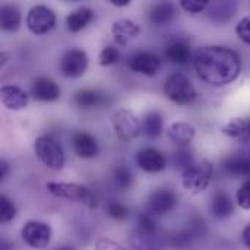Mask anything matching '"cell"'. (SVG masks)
<instances>
[{
  "instance_id": "34",
  "label": "cell",
  "mask_w": 250,
  "mask_h": 250,
  "mask_svg": "<svg viewBox=\"0 0 250 250\" xmlns=\"http://www.w3.org/2000/svg\"><path fill=\"white\" fill-rule=\"evenodd\" d=\"M208 4H209L208 0H182L180 1V6L189 13H199L205 10Z\"/></svg>"
},
{
  "instance_id": "3",
  "label": "cell",
  "mask_w": 250,
  "mask_h": 250,
  "mask_svg": "<svg viewBox=\"0 0 250 250\" xmlns=\"http://www.w3.org/2000/svg\"><path fill=\"white\" fill-rule=\"evenodd\" d=\"M164 92L170 101L179 105H188L196 98L193 83L183 73H171L164 82Z\"/></svg>"
},
{
  "instance_id": "41",
  "label": "cell",
  "mask_w": 250,
  "mask_h": 250,
  "mask_svg": "<svg viewBox=\"0 0 250 250\" xmlns=\"http://www.w3.org/2000/svg\"><path fill=\"white\" fill-rule=\"evenodd\" d=\"M56 250H73L72 248H69V246H63V248H59V249Z\"/></svg>"
},
{
  "instance_id": "40",
  "label": "cell",
  "mask_w": 250,
  "mask_h": 250,
  "mask_svg": "<svg viewBox=\"0 0 250 250\" xmlns=\"http://www.w3.org/2000/svg\"><path fill=\"white\" fill-rule=\"evenodd\" d=\"M110 1H111V4H114V6H119V7L130 4V0H110Z\"/></svg>"
},
{
  "instance_id": "12",
  "label": "cell",
  "mask_w": 250,
  "mask_h": 250,
  "mask_svg": "<svg viewBox=\"0 0 250 250\" xmlns=\"http://www.w3.org/2000/svg\"><path fill=\"white\" fill-rule=\"evenodd\" d=\"M127 66L130 67V70H133L136 73H142L145 76H154L158 73V70L161 67V62L154 53L139 51V53H135L129 59Z\"/></svg>"
},
{
  "instance_id": "38",
  "label": "cell",
  "mask_w": 250,
  "mask_h": 250,
  "mask_svg": "<svg viewBox=\"0 0 250 250\" xmlns=\"http://www.w3.org/2000/svg\"><path fill=\"white\" fill-rule=\"evenodd\" d=\"M243 242L248 246V249H250V223L245 227V230H243Z\"/></svg>"
},
{
  "instance_id": "36",
  "label": "cell",
  "mask_w": 250,
  "mask_h": 250,
  "mask_svg": "<svg viewBox=\"0 0 250 250\" xmlns=\"http://www.w3.org/2000/svg\"><path fill=\"white\" fill-rule=\"evenodd\" d=\"M174 164H176L177 168L186 170L188 167H190L193 164V158H192V155H190L189 151L182 149L180 152H176V155H174Z\"/></svg>"
},
{
  "instance_id": "27",
  "label": "cell",
  "mask_w": 250,
  "mask_h": 250,
  "mask_svg": "<svg viewBox=\"0 0 250 250\" xmlns=\"http://www.w3.org/2000/svg\"><path fill=\"white\" fill-rule=\"evenodd\" d=\"M163 126V116L158 111H149L142 120V130L151 139H155L161 135Z\"/></svg>"
},
{
  "instance_id": "2",
  "label": "cell",
  "mask_w": 250,
  "mask_h": 250,
  "mask_svg": "<svg viewBox=\"0 0 250 250\" xmlns=\"http://www.w3.org/2000/svg\"><path fill=\"white\" fill-rule=\"evenodd\" d=\"M214 174V167L208 160H202L201 163H193L190 167L183 170L182 185L183 188L192 193L199 195L208 189Z\"/></svg>"
},
{
  "instance_id": "25",
  "label": "cell",
  "mask_w": 250,
  "mask_h": 250,
  "mask_svg": "<svg viewBox=\"0 0 250 250\" xmlns=\"http://www.w3.org/2000/svg\"><path fill=\"white\" fill-rule=\"evenodd\" d=\"M133 246L138 250H160L163 248V242L157 233H144L136 230L132 239Z\"/></svg>"
},
{
  "instance_id": "21",
  "label": "cell",
  "mask_w": 250,
  "mask_h": 250,
  "mask_svg": "<svg viewBox=\"0 0 250 250\" xmlns=\"http://www.w3.org/2000/svg\"><path fill=\"white\" fill-rule=\"evenodd\" d=\"M211 212L217 220H226L234 214V202L224 192H217L211 202Z\"/></svg>"
},
{
  "instance_id": "18",
  "label": "cell",
  "mask_w": 250,
  "mask_h": 250,
  "mask_svg": "<svg viewBox=\"0 0 250 250\" xmlns=\"http://www.w3.org/2000/svg\"><path fill=\"white\" fill-rule=\"evenodd\" d=\"M73 103L79 108H94L101 107L108 103V95L94 89H82L78 91L73 97Z\"/></svg>"
},
{
  "instance_id": "24",
  "label": "cell",
  "mask_w": 250,
  "mask_h": 250,
  "mask_svg": "<svg viewBox=\"0 0 250 250\" xmlns=\"http://www.w3.org/2000/svg\"><path fill=\"white\" fill-rule=\"evenodd\" d=\"M176 18V6L173 3H158L149 10V21L154 25H167Z\"/></svg>"
},
{
  "instance_id": "37",
  "label": "cell",
  "mask_w": 250,
  "mask_h": 250,
  "mask_svg": "<svg viewBox=\"0 0 250 250\" xmlns=\"http://www.w3.org/2000/svg\"><path fill=\"white\" fill-rule=\"evenodd\" d=\"M95 250H126L123 246H120L119 243H116L114 240L101 237L95 242Z\"/></svg>"
},
{
  "instance_id": "17",
  "label": "cell",
  "mask_w": 250,
  "mask_h": 250,
  "mask_svg": "<svg viewBox=\"0 0 250 250\" xmlns=\"http://www.w3.org/2000/svg\"><path fill=\"white\" fill-rule=\"evenodd\" d=\"M195 127L186 122H176L173 123L168 130H167V136L171 142H174L179 146H186L189 145L193 138H195Z\"/></svg>"
},
{
  "instance_id": "22",
  "label": "cell",
  "mask_w": 250,
  "mask_h": 250,
  "mask_svg": "<svg viewBox=\"0 0 250 250\" xmlns=\"http://www.w3.org/2000/svg\"><path fill=\"white\" fill-rule=\"evenodd\" d=\"M166 57L176 64H186L190 59V45L185 40H176L166 48Z\"/></svg>"
},
{
  "instance_id": "14",
  "label": "cell",
  "mask_w": 250,
  "mask_h": 250,
  "mask_svg": "<svg viewBox=\"0 0 250 250\" xmlns=\"http://www.w3.org/2000/svg\"><path fill=\"white\" fill-rule=\"evenodd\" d=\"M31 95H32L34 100L42 101V103L56 101L60 97V86L54 81L41 76V78H37L32 82Z\"/></svg>"
},
{
  "instance_id": "7",
  "label": "cell",
  "mask_w": 250,
  "mask_h": 250,
  "mask_svg": "<svg viewBox=\"0 0 250 250\" xmlns=\"http://www.w3.org/2000/svg\"><path fill=\"white\" fill-rule=\"evenodd\" d=\"M56 25V13L47 6H34L26 15V26L35 35L48 34Z\"/></svg>"
},
{
  "instance_id": "28",
  "label": "cell",
  "mask_w": 250,
  "mask_h": 250,
  "mask_svg": "<svg viewBox=\"0 0 250 250\" xmlns=\"http://www.w3.org/2000/svg\"><path fill=\"white\" fill-rule=\"evenodd\" d=\"M113 182L114 185L122 189V190H126L132 186L133 183V176H132V171L126 167V166H119L114 173H113Z\"/></svg>"
},
{
  "instance_id": "5",
  "label": "cell",
  "mask_w": 250,
  "mask_h": 250,
  "mask_svg": "<svg viewBox=\"0 0 250 250\" xmlns=\"http://www.w3.org/2000/svg\"><path fill=\"white\" fill-rule=\"evenodd\" d=\"M111 123H113V129H114L116 135L123 142L133 141L142 130L141 120L138 119V116L133 111H130L127 108L117 110L113 114Z\"/></svg>"
},
{
  "instance_id": "33",
  "label": "cell",
  "mask_w": 250,
  "mask_h": 250,
  "mask_svg": "<svg viewBox=\"0 0 250 250\" xmlns=\"http://www.w3.org/2000/svg\"><path fill=\"white\" fill-rule=\"evenodd\" d=\"M237 205L242 209H250V180L245 182L236 193Z\"/></svg>"
},
{
  "instance_id": "4",
  "label": "cell",
  "mask_w": 250,
  "mask_h": 250,
  "mask_svg": "<svg viewBox=\"0 0 250 250\" xmlns=\"http://www.w3.org/2000/svg\"><path fill=\"white\" fill-rule=\"evenodd\" d=\"M34 149L40 161L51 168V170H62L64 166V152L59 142H56L50 136H40L34 144Z\"/></svg>"
},
{
  "instance_id": "19",
  "label": "cell",
  "mask_w": 250,
  "mask_h": 250,
  "mask_svg": "<svg viewBox=\"0 0 250 250\" xmlns=\"http://www.w3.org/2000/svg\"><path fill=\"white\" fill-rule=\"evenodd\" d=\"M223 171L229 176L250 177V157L233 155L223 161Z\"/></svg>"
},
{
  "instance_id": "35",
  "label": "cell",
  "mask_w": 250,
  "mask_h": 250,
  "mask_svg": "<svg viewBox=\"0 0 250 250\" xmlns=\"http://www.w3.org/2000/svg\"><path fill=\"white\" fill-rule=\"evenodd\" d=\"M236 32L243 42L250 44V16H245L239 21V23L236 25Z\"/></svg>"
},
{
  "instance_id": "29",
  "label": "cell",
  "mask_w": 250,
  "mask_h": 250,
  "mask_svg": "<svg viewBox=\"0 0 250 250\" xmlns=\"http://www.w3.org/2000/svg\"><path fill=\"white\" fill-rule=\"evenodd\" d=\"M16 217V207L15 204L4 195L0 196V221L3 224L10 223Z\"/></svg>"
},
{
  "instance_id": "31",
  "label": "cell",
  "mask_w": 250,
  "mask_h": 250,
  "mask_svg": "<svg viewBox=\"0 0 250 250\" xmlns=\"http://www.w3.org/2000/svg\"><path fill=\"white\" fill-rule=\"evenodd\" d=\"M119 59H120V51L114 45H105L98 56L101 66H111V64L117 63Z\"/></svg>"
},
{
  "instance_id": "10",
  "label": "cell",
  "mask_w": 250,
  "mask_h": 250,
  "mask_svg": "<svg viewBox=\"0 0 250 250\" xmlns=\"http://www.w3.org/2000/svg\"><path fill=\"white\" fill-rule=\"evenodd\" d=\"M176 205H177L176 193L167 188H161L149 195L146 209H148V214L155 217V215H164V214L171 212L176 208Z\"/></svg>"
},
{
  "instance_id": "23",
  "label": "cell",
  "mask_w": 250,
  "mask_h": 250,
  "mask_svg": "<svg viewBox=\"0 0 250 250\" xmlns=\"http://www.w3.org/2000/svg\"><path fill=\"white\" fill-rule=\"evenodd\" d=\"M94 19V12L89 7H79L67 15L66 23L70 32H79Z\"/></svg>"
},
{
  "instance_id": "9",
  "label": "cell",
  "mask_w": 250,
  "mask_h": 250,
  "mask_svg": "<svg viewBox=\"0 0 250 250\" xmlns=\"http://www.w3.org/2000/svg\"><path fill=\"white\" fill-rule=\"evenodd\" d=\"M60 72L66 78H79L88 67V54L83 50L72 48L60 59Z\"/></svg>"
},
{
  "instance_id": "13",
  "label": "cell",
  "mask_w": 250,
  "mask_h": 250,
  "mask_svg": "<svg viewBox=\"0 0 250 250\" xmlns=\"http://www.w3.org/2000/svg\"><path fill=\"white\" fill-rule=\"evenodd\" d=\"M72 146H73V151L75 154L79 157V158H85V160H89V158H94L98 155V141L88 132H82V130H78L73 133L72 136Z\"/></svg>"
},
{
  "instance_id": "1",
  "label": "cell",
  "mask_w": 250,
  "mask_h": 250,
  "mask_svg": "<svg viewBox=\"0 0 250 250\" xmlns=\"http://www.w3.org/2000/svg\"><path fill=\"white\" fill-rule=\"evenodd\" d=\"M198 76L211 86H224L237 79L242 70L239 54L223 45H207L193 56Z\"/></svg>"
},
{
  "instance_id": "6",
  "label": "cell",
  "mask_w": 250,
  "mask_h": 250,
  "mask_svg": "<svg viewBox=\"0 0 250 250\" xmlns=\"http://www.w3.org/2000/svg\"><path fill=\"white\" fill-rule=\"evenodd\" d=\"M47 189L56 198H63V199H69V201H75V202H83V204H88L89 207L95 205L94 196L86 186H82L78 183L50 182V183H47Z\"/></svg>"
},
{
  "instance_id": "26",
  "label": "cell",
  "mask_w": 250,
  "mask_h": 250,
  "mask_svg": "<svg viewBox=\"0 0 250 250\" xmlns=\"http://www.w3.org/2000/svg\"><path fill=\"white\" fill-rule=\"evenodd\" d=\"M0 23L1 29L7 32H13L21 25V12L15 4H6L0 10Z\"/></svg>"
},
{
  "instance_id": "11",
  "label": "cell",
  "mask_w": 250,
  "mask_h": 250,
  "mask_svg": "<svg viewBox=\"0 0 250 250\" xmlns=\"http://www.w3.org/2000/svg\"><path fill=\"white\" fill-rule=\"evenodd\" d=\"M136 164L146 173H160L167 167V158L155 148H144L136 154Z\"/></svg>"
},
{
  "instance_id": "15",
  "label": "cell",
  "mask_w": 250,
  "mask_h": 250,
  "mask_svg": "<svg viewBox=\"0 0 250 250\" xmlns=\"http://www.w3.org/2000/svg\"><path fill=\"white\" fill-rule=\"evenodd\" d=\"M1 103L9 110H22L28 104V94L15 85H4L0 89Z\"/></svg>"
},
{
  "instance_id": "32",
  "label": "cell",
  "mask_w": 250,
  "mask_h": 250,
  "mask_svg": "<svg viewBox=\"0 0 250 250\" xmlns=\"http://www.w3.org/2000/svg\"><path fill=\"white\" fill-rule=\"evenodd\" d=\"M107 214L108 217H111L113 220L117 221H123L129 217V209L119 201H111L107 204Z\"/></svg>"
},
{
  "instance_id": "16",
  "label": "cell",
  "mask_w": 250,
  "mask_h": 250,
  "mask_svg": "<svg viewBox=\"0 0 250 250\" xmlns=\"http://www.w3.org/2000/svg\"><path fill=\"white\" fill-rule=\"evenodd\" d=\"M111 34L114 37V41L125 45L135 40L141 34V28L138 23H135L130 19H120L116 21L111 26Z\"/></svg>"
},
{
  "instance_id": "39",
  "label": "cell",
  "mask_w": 250,
  "mask_h": 250,
  "mask_svg": "<svg viewBox=\"0 0 250 250\" xmlns=\"http://www.w3.org/2000/svg\"><path fill=\"white\" fill-rule=\"evenodd\" d=\"M7 171H9V166H7L6 161L1 160V161H0V180H3V179L6 177Z\"/></svg>"
},
{
  "instance_id": "8",
  "label": "cell",
  "mask_w": 250,
  "mask_h": 250,
  "mask_svg": "<svg viewBox=\"0 0 250 250\" xmlns=\"http://www.w3.org/2000/svg\"><path fill=\"white\" fill-rule=\"evenodd\" d=\"M22 239L32 249H44L51 240V229L45 223L28 221L22 227Z\"/></svg>"
},
{
  "instance_id": "30",
  "label": "cell",
  "mask_w": 250,
  "mask_h": 250,
  "mask_svg": "<svg viewBox=\"0 0 250 250\" xmlns=\"http://www.w3.org/2000/svg\"><path fill=\"white\" fill-rule=\"evenodd\" d=\"M236 10V6L233 3H229V1H221V3H217L212 10H211V18L215 19V21H227L229 18H231L233 12Z\"/></svg>"
},
{
  "instance_id": "20",
  "label": "cell",
  "mask_w": 250,
  "mask_h": 250,
  "mask_svg": "<svg viewBox=\"0 0 250 250\" xmlns=\"http://www.w3.org/2000/svg\"><path fill=\"white\" fill-rule=\"evenodd\" d=\"M223 132L234 141L250 142V119H233L224 126Z\"/></svg>"
}]
</instances>
